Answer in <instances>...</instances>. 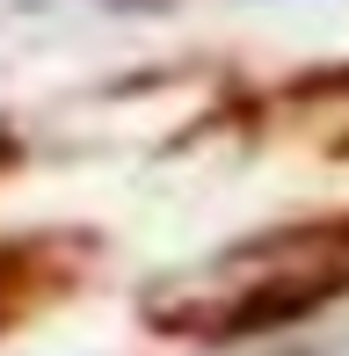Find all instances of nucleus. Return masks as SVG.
I'll list each match as a JSON object with an SVG mask.
<instances>
[{"mask_svg": "<svg viewBox=\"0 0 349 356\" xmlns=\"http://www.w3.org/2000/svg\"><path fill=\"white\" fill-rule=\"evenodd\" d=\"M335 291H349V233H298L277 248H241L226 262H211L204 277H189L182 291H168L153 305V327L247 334V327H277V320L313 313Z\"/></svg>", "mask_w": 349, "mask_h": 356, "instance_id": "f257e3e1", "label": "nucleus"}]
</instances>
